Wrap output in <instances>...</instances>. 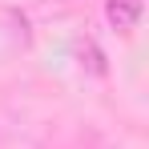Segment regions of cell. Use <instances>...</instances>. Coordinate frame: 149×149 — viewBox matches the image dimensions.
<instances>
[{"label": "cell", "instance_id": "1", "mask_svg": "<svg viewBox=\"0 0 149 149\" xmlns=\"http://www.w3.org/2000/svg\"><path fill=\"white\" fill-rule=\"evenodd\" d=\"M105 16L117 32H133L141 24V0H105Z\"/></svg>", "mask_w": 149, "mask_h": 149}]
</instances>
